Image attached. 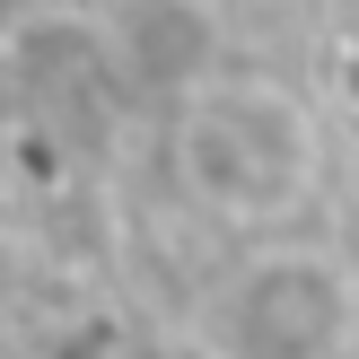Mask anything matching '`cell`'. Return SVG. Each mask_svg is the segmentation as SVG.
Masks as SVG:
<instances>
[{
  "mask_svg": "<svg viewBox=\"0 0 359 359\" xmlns=\"http://www.w3.org/2000/svg\"><path fill=\"white\" fill-rule=\"evenodd\" d=\"M167 158L193 210H210L219 228H255V237L298 219L325 184L316 105L280 79H255V70H210L202 88H184Z\"/></svg>",
  "mask_w": 359,
  "mask_h": 359,
  "instance_id": "obj_1",
  "label": "cell"
},
{
  "mask_svg": "<svg viewBox=\"0 0 359 359\" xmlns=\"http://www.w3.org/2000/svg\"><path fill=\"white\" fill-rule=\"evenodd\" d=\"M202 359H351L359 272L316 237H263L202 298Z\"/></svg>",
  "mask_w": 359,
  "mask_h": 359,
  "instance_id": "obj_2",
  "label": "cell"
}]
</instances>
